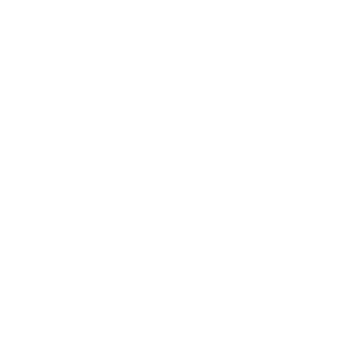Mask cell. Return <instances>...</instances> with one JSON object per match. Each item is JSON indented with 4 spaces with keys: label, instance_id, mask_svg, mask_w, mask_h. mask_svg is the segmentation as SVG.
<instances>
[]
</instances>
